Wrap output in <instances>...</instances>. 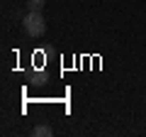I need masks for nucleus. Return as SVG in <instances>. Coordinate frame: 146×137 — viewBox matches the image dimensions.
Segmentation results:
<instances>
[{
  "label": "nucleus",
  "instance_id": "nucleus-1",
  "mask_svg": "<svg viewBox=\"0 0 146 137\" xmlns=\"http://www.w3.org/2000/svg\"><path fill=\"white\" fill-rule=\"evenodd\" d=\"M22 25H25V32L29 37H42L44 32H46V20H44L42 10H27Z\"/></svg>",
  "mask_w": 146,
  "mask_h": 137
},
{
  "label": "nucleus",
  "instance_id": "nucleus-2",
  "mask_svg": "<svg viewBox=\"0 0 146 137\" xmlns=\"http://www.w3.org/2000/svg\"><path fill=\"white\" fill-rule=\"evenodd\" d=\"M32 135H34V137H51V135H54V130H51L49 125H34Z\"/></svg>",
  "mask_w": 146,
  "mask_h": 137
},
{
  "label": "nucleus",
  "instance_id": "nucleus-3",
  "mask_svg": "<svg viewBox=\"0 0 146 137\" xmlns=\"http://www.w3.org/2000/svg\"><path fill=\"white\" fill-rule=\"evenodd\" d=\"M46 0H27V10H42Z\"/></svg>",
  "mask_w": 146,
  "mask_h": 137
}]
</instances>
